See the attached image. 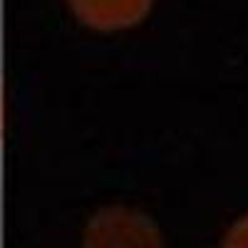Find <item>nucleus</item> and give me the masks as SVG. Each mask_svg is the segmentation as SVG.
Segmentation results:
<instances>
[{"label": "nucleus", "instance_id": "nucleus-1", "mask_svg": "<svg viewBox=\"0 0 248 248\" xmlns=\"http://www.w3.org/2000/svg\"><path fill=\"white\" fill-rule=\"evenodd\" d=\"M85 248H161V236L144 214L109 206L97 211L87 223Z\"/></svg>", "mask_w": 248, "mask_h": 248}, {"label": "nucleus", "instance_id": "nucleus-2", "mask_svg": "<svg viewBox=\"0 0 248 248\" xmlns=\"http://www.w3.org/2000/svg\"><path fill=\"white\" fill-rule=\"evenodd\" d=\"M75 15L97 30H119L137 25L149 13L152 0H70Z\"/></svg>", "mask_w": 248, "mask_h": 248}, {"label": "nucleus", "instance_id": "nucleus-3", "mask_svg": "<svg viewBox=\"0 0 248 248\" xmlns=\"http://www.w3.org/2000/svg\"><path fill=\"white\" fill-rule=\"evenodd\" d=\"M223 248H248V216L238 218L223 238Z\"/></svg>", "mask_w": 248, "mask_h": 248}]
</instances>
